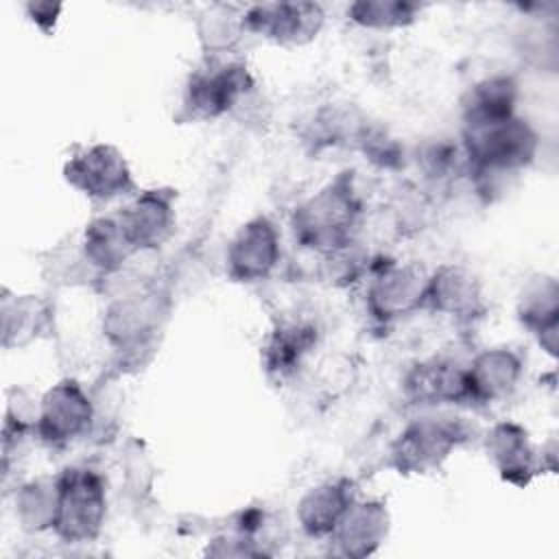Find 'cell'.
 <instances>
[{
  "mask_svg": "<svg viewBox=\"0 0 559 559\" xmlns=\"http://www.w3.org/2000/svg\"><path fill=\"white\" fill-rule=\"evenodd\" d=\"M362 218V201L352 173H338L314 194L304 199L290 218L295 240L312 253L336 258L356 238Z\"/></svg>",
  "mask_w": 559,
  "mask_h": 559,
  "instance_id": "obj_1",
  "label": "cell"
},
{
  "mask_svg": "<svg viewBox=\"0 0 559 559\" xmlns=\"http://www.w3.org/2000/svg\"><path fill=\"white\" fill-rule=\"evenodd\" d=\"M461 148L469 175H515L535 159L539 135L524 118L513 114L489 122L463 124Z\"/></svg>",
  "mask_w": 559,
  "mask_h": 559,
  "instance_id": "obj_2",
  "label": "cell"
},
{
  "mask_svg": "<svg viewBox=\"0 0 559 559\" xmlns=\"http://www.w3.org/2000/svg\"><path fill=\"white\" fill-rule=\"evenodd\" d=\"M168 312V293L151 284L111 297L103 314V334L118 354L120 367L124 362H142L144 354L157 345Z\"/></svg>",
  "mask_w": 559,
  "mask_h": 559,
  "instance_id": "obj_3",
  "label": "cell"
},
{
  "mask_svg": "<svg viewBox=\"0 0 559 559\" xmlns=\"http://www.w3.org/2000/svg\"><path fill=\"white\" fill-rule=\"evenodd\" d=\"M59 496L52 533L68 544L98 539L107 518V483L100 472L72 465L57 474Z\"/></svg>",
  "mask_w": 559,
  "mask_h": 559,
  "instance_id": "obj_4",
  "label": "cell"
},
{
  "mask_svg": "<svg viewBox=\"0 0 559 559\" xmlns=\"http://www.w3.org/2000/svg\"><path fill=\"white\" fill-rule=\"evenodd\" d=\"M253 87V76L245 63L227 57H205L186 81L179 118L216 120L234 111Z\"/></svg>",
  "mask_w": 559,
  "mask_h": 559,
  "instance_id": "obj_5",
  "label": "cell"
},
{
  "mask_svg": "<svg viewBox=\"0 0 559 559\" xmlns=\"http://www.w3.org/2000/svg\"><path fill=\"white\" fill-rule=\"evenodd\" d=\"M469 437L467 426L456 417H419L393 439L389 465L404 476H426L452 456Z\"/></svg>",
  "mask_w": 559,
  "mask_h": 559,
  "instance_id": "obj_6",
  "label": "cell"
},
{
  "mask_svg": "<svg viewBox=\"0 0 559 559\" xmlns=\"http://www.w3.org/2000/svg\"><path fill=\"white\" fill-rule=\"evenodd\" d=\"M428 275L417 262H384L376 266L365 290L367 312L386 325L426 308Z\"/></svg>",
  "mask_w": 559,
  "mask_h": 559,
  "instance_id": "obj_7",
  "label": "cell"
},
{
  "mask_svg": "<svg viewBox=\"0 0 559 559\" xmlns=\"http://www.w3.org/2000/svg\"><path fill=\"white\" fill-rule=\"evenodd\" d=\"M94 400L74 378H63L39 397L35 437L50 445L63 448L94 430Z\"/></svg>",
  "mask_w": 559,
  "mask_h": 559,
  "instance_id": "obj_8",
  "label": "cell"
},
{
  "mask_svg": "<svg viewBox=\"0 0 559 559\" xmlns=\"http://www.w3.org/2000/svg\"><path fill=\"white\" fill-rule=\"evenodd\" d=\"M63 177L76 192L92 201H114L135 190L131 168L120 148L96 142L76 151L63 166Z\"/></svg>",
  "mask_w": 559,
  "mask_h": 559,
  "instance_id": "obj_9",
  "label": "cell"
},
{
  "mask_svg": "<svg viewBox=\"0 0 559 559\" xmlns=\"http://www.w3.org/2000/svg\"><path fill=\"white\" fill-rule=\"evenodd\" d=\"M325 24L319 2H262L245 9L247 33H255L280 46H304L312 41Z\"/></svg>",
  "mask_w": 559,
  "mask_h": 559,
  "instance_id": "obj_10",
  "label": "cell"
},
{
  "mask_svg": "<svg viewBox=\"0 0 559 559\" xmlns=\"http://www.w3.org/2000/svg\"><path fill=\"white\" fill-rule=\"evenodd\" d=\"M282 255L280 231L269 216H253L238 227L225 251V269L234 282L266 280Z\"/></svg>",
  "mask_w": 559,
  "mask_h": 559,
  "instance_id": "obj_11",
  "label": "cell"
},
{
  "mask_svg": "<svg viewBox=\"0 0 559 559\" xmlns=\"http://www.w3.org/2000/svg\"><path fill=\"white\" fill-rule=\"evenodd\" d=\"M426 308L459 323H474L487 312L480 277L459 262H443L428 275Z\"/></svg>",
  "mask_w": 559,
  "mask_h": 559,
  "instance_id": "obj_12",
  "label": "cell"
},
{
  "mask_svg": "<svg viewBox=\"0 0 559 559\" xmlns=\"http://www.w3.org/2000/svg\"><path fill=\"white\" fill-rule=\"evenodd\" d=\"M175 199L173 188H148L118 212V221L135 251H155L173 236L177 221Z\"/></svg>",
  "mask_w": 559,
  "mask_h": 559,
  "instance_id": "obj_13",
  "label": "cell"
},
{
  "mask_svg": "<svg viewBox=\"0 0 559 559\" xmlns=\"http://www.w3.org/2000/svg\"><path fill=\"white\" fill-rule=\"evenodd\" d=\"M404 397L415 406L469 404L465 367L452 358H426L415 362L402 380Z\"/></svg>",
  "mask_w": 559,
  "mask_h": 559,
  "instance_id": "obj_14",
  "label": "cell"
},
{
  "mask_svg": "<svg viewBox=\"0 0 559 559\" xmlns=\"http://www.w3.org/2000/svg\"><path fill=\"white\" fill-rule=\"evenodd\" d=\"M485 452L500 478L515 487H526L542 472V450L531 443L518 421H498L485 435Z\"/></svg>",
  "mask_w": 559,
  "mask_h": 559,
  "instance_id": "obj_15",
  "label": "cell"
},
{
  "mask_svg": "<svg viewBox=\"0 0 559 559\" xmlns=\"http://www.w3.org/2000/svg\"><path fill=\"white\" fill-rule=\"evenodd\" d=\"M389 528L391 513L384 500L356 498L328 539L330 544H334V555L362 559L373 555L384 544Z\"/></svg>",
  "mask_w": 559,
  "mask_h": 559,
  "instance_id": "obj_16",
  "label": "cell"
},
{
  "mask_svg": "<svg viewBox=\"0 0 559 559\" xmlns=\"http://www.w3.org/2000/svg\"><path fill=\"white\" fill-rule=\"evenodd\" d=\"M524 376V360L511 347H487L465 365L469 404L507 400Z\"/></svg>",
  "mask_w": 559,
  "mask_h": 559,
  "instance_id": "obj_17",
  "label": "cell"
},
{
  "mask_svg": "<svg viewBox=\"0 0 559 559\" xmlns=\"http://www.w3.org/2000/svg\"><path fill=\"white\" fill-rule=\"evenodd\" d=\"M358 498L354 480L341 476L310 487L297 502V522L301 531L317 539H328L352 502Z\"/></svg>",
  "mask_w": 559,
  "mask_h": 559,
  "instance_id": "obj_18",
  "label": "cell"
},
{
  "mask_svg": "<svg viewBox=\"0 0 559 559\" xmlns=\"http://www.w3.org/2000/svg\"><path fill=\"white\" fill-rule=\"evenodd\" d=\"M518 319L537 338L548 356H557L559 336V284L555 275L537 273L520 290Z\"/></svg>",
  "mask_w": 559,
  "mask_h": 559,
  "instance_id": "obj_19",
  "label": "cell"
},
{
  "mask_svg": "<svg viewBox=\"0 0 559 559\" xmlns=\"http://www.w3.org/2000/svg\"><path fill=\"white\" fill-rule=\"evenodd\" d=\"M317 345V328L304 321L280 323L262 347L264 371L284 382L293 378Z\"/></svg>",
  "mask_w": 559,
  "mask_h": 559,
  "instance_id": "obj_20",
  "label": "cell"
},
{
  "mask_svg": "<svg viewBox=\"0 0 559 559\" xmlns=\"http://www.w3.org/2000/svg\"><path fill=\"white\" fill-rule=\"evenodd\" d=\"M2 347H26L48 334L52 323L50 304L37 295H11L2 290Z\"/></svg>",
  "mask_w": 559,
  "mask_h": 559,
  "instance_id": "obj_21",
  "label": "cell"
},
{
  "mask_svg": "<svg viewBox=\"0 0 559 559\" xmlns=\"http://www.w3.org/2000/svg\"><path fill=\"white\" fill-rule=\"evenodd\" d=\"M79 245L87 264L98 273V277L124 269L127 260L138 253L129 242L118 214L96 216L90 221Z\"/></svg>",
  "mask_w": 559,
  "mask_h": 559,
  "instance_id": "obj_22",
  "label": "cell"
},
{
  "mask_svg": "<svg viewBox=\"0 0 559 559\" xmlns=\"http://www.w3.org/2000/svg\"><path fill=\"white\" fill-rule=\"evenodd\" d=\"M518 81L509 74H491L474 83L463 98V124L489 122L515 114Z\"/></svg>",
  "mask_w": 559,
  "mask_h": 559,
  "instance_id": "obj_23",
  "label": "cell"
},
{
  "mask_svg": "<svg viewBox=\"0 0 559 559\" xmlns=\"http://www.w3.org/2000/svg\"><path fill=\"white\" fill-rule=\"evenodd\" d=\"M194 28L205 57H227L247 33L245 9L234 4H207L197 13Z\"/></svg>",
  "mask_w": 559,
  "mask_h": 559,
  "instance_id": "obj_24",
  "label": "cell"
},
{
  "mask_svg": "<svg viewBox=\"0 0 559 559\" xmlns=\"http://www.w3.org/2000/svg\"><path fill=\"white\" fill-rule=\"evenodd\" d=\"M57 476H37L22 483L13 496L15 520L28 533L52 531L57 515Z\"/></svg>",
  "mask_w": 559,
  "mask_h": 559,
  "instance_id": "obj_25",
  "label": "cell"
},
{
  "mask_svg": "<svg viewBox=\"0 0 559 559\" xmlns=\"http://www.w3.org/2000/svg\"><path fill=\"white\" fill-rule=\"evenodd\" d=\"M421 13V4L406 0H358L347 7V17L360 28L393 31L411 26Z\"/></svg>",
  "mask_w": 559,
  "mask_h": 559,
  "instance_id": "obj_26",
  "label": "cell"
},
{
  "mask_svg": "<svg viewBox=\"0 0 559 559\" xmlns=\"http://www.w3.org/2000/svg\"><path fill=\"white\" fill-rule=\"evenodd\" d=\"M124 478H127V487L138 496H140V491H148V487H151L153 467H151V461H148V456H146V452L142 450L140 443H133L127 450Z\"/></svg>",
  "mask_w": 559,
  "mask_h": 559,
  "instance_id": "obj_27",
  "label": "cell"
},
{
  "mask_svg": "<svg viewBox=\"0 0 559 559\" xmlns=\"http://www.w3.org/2000/svg\"><path fill=\"white\" fill-rule=\"evenodd\" d=\"M61 9H63V4H57V2H28L26 4V13L33 20V24L46 33L55 28Z\"/></svg>",
  "mask_w": 559,
  "mask_h": 559,
  "instance_id": "obj_28",
  "label": "cell"
}]
</instances>
